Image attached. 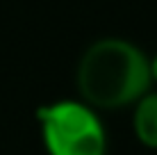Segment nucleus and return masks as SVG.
Here are the masks:
<instances>
[{
    "instance_id": "1",
    "label": "nucleus",
    "mask_w": 157,
    "mask_h": 155,
    "mask_svg": "<svg viewBox=\"0 0 157 155\" xmlns=\"http://www.w3.org/2000/svg\"><path fill=\"white\" fill-rule=\"evenodd\" d=\"M75 84L80 100L96 112L128 107L153 87L150 57L123 37H102L80 55Z\"/></svg>"
},
{
    "instance_id": "2",
    "label": "nucleus",
    "mask_w": 157,
    "mask_h": 155,
    "mask_svg": "<svg viewBox=\"0 0 157 155\" xmlns=\"http://www.w3.org/2000/svg\"><path fill=\"white\" fill-rule=\"evenodd\" d=\"M48 155H107V130L98 112L82 100L62 98L36 110Z\"/></svg>"
},
{
    "instance_id": "3",
    "label": "nucleus",
    "mask_w": 157,
    "mask_h": 155,
    "mask_svg": "<svg viewBox=\"0 0 157 155\" xmlns=\"http://www.w3.org/2000/svg\"><path fill=\"white\" fill-rule=\"evenodd\" d=\"M132 107V132L137 141L150 151H157V91L150 89Z\"/></svg>"
},
{
    "instance_id": "4",
    "label": "nucleus",
    "mask_w": 157,
    "mask_h": 155,
    "mask_svg": "<svg viewBox=\"0 0 157 155\" xmlns=\"http://www.w3.org/2000/svg\"><path fill=\"white\" fill-rule=\"evenodd\" d=\"M150 76H153V82H157V50L150 57Z\"/></svg>"
}]
</instances>
